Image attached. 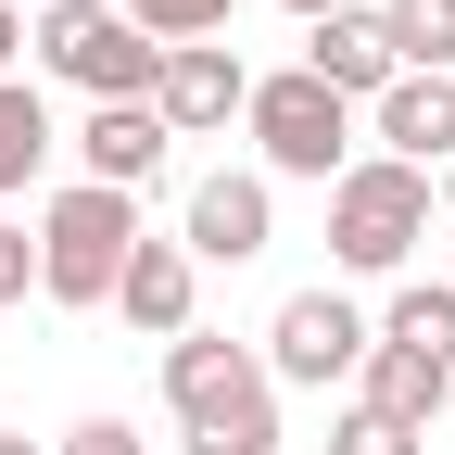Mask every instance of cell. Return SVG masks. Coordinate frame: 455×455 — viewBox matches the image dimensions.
<instances>
[{
    "mask_svg": "<svg viewBox=\"0 0 455 455\" xmlns=\"http://www.w3.org/2000/svg\"><path fill=\"white\" fill-rule=\"evenodd\" d=\"M152 114H164V140H215L228 114H253V76H241V51H228V38H190V51H164V76H152Z\"/></svg>",
    "mask_w": 455,
    "mask_h": 455,
    "instance_id": "ba28073f",
    "label": "cell"
},
{
    "mask_svg": "<svg viewBox=\"0 0 455 455\" xmlns=\"http://www.w3.org/2000/svg\"><path fill=\"white\" fill-rule=\"evenodd\" d=\"M379 26L405 76H455V0H379Z\"/></svg>",
    "mask_w": 455,
    "mask_h": 455,
    "instance_id": "9a60e30c",
    "label": "cell"
},
{
    "mask_svg": "<svg viewBox=\"0 0 455 455\" xmlns=\"http://www.w3.org/2000/svg\"><path fill=\"white\" fill-rule=\"evenodd\" d=\"M291 13H304V26H329V13H355V0H291Z\"/></svg>",
    "mask_w": 455,
    "mask_h": 455,
    "instance_id": "7402d4cb",
    "label": "cell"
},
{
    "mask_svg": "<svg viewBox=\"0 0 455 455\" xmlns=\"http://www.w3.org/2000/svg\"><path fill=\"white\" fill-rule=\"evenodd\" d=\"M26 291H38V241L0 215V304H26Z\"/></svg>",
    "mask_w": 455,
    "mask_h": 455,
    "instance_id": "d6986e66",
    "label": "cell"
},
{
    "mask_svg": "<svg viewBox=\"0 0 455 455\" xmlns=\"http://www.w3.org/2000/svg\"><path fill=\"white\" fill-rule=\"evenodd\" d=\"M13 51H26V13H13V0H0V76H13Z\"/></svg>",
    "mask_w": 455,
    "mask_h": 455,
    "instance_id": "44dd1931",
    "label": "cell"
},
{
    "mask_svg": "<svg viewBox=\"0 0 455 455\" xmlns=\"http://www.w3.org/2000/svg\"><path fill=\"white\" fill-rule=\"evenodd\" d=\"M51 140H64V127H51V101H38L26 76H0V203H13L38 164H51Z\"/></svg>",
    "mask_w": 455,
    "mask_h": 455,
    "instance_id": "5bb4252c",
    "label": "cell"
},
{
    "mask_svg": "<svg viewBox=\"0 0 455 455\" xmlns=\"http://www.w3.org/2000/svg\"><path fill=\"white\" fill-rule=\"evenodd\" d=\"M367 341H379V329L341 304V291H291L278 329H266V379H316V392H329V379L367 367Z\"/></svg>",
    "mask_w": 455,
    "mask_h": 455,
    "instance_id": "52a82bcc",
    "label": "cell"
},
{
    "mask_svg": "<svg viewBox=\"0 0 455 455\" xmlns=\"http://www.w3.org/2000/svg\"><path fill=\"white\" fill-rule=\"evenodd\" d=\"M64 455H140V430L127 418H89V430H64Z\"/></svg>",
    "mask_w": 455,
    "mask_h": 455,
    "instance_id": "ffe728a7",
    "label": "cell"
},
{
    "mask_svg": "<svg viewBox=\"0 0 455 455\" xmlns=\"http://www.w3.org/2000/svg\"><path fill=\"white\" fill-rule=\"evenodd\" d=\"M164 152H178V140H164L152 101H89V127H76V178H89V190H152Z\"/></svg>",
    "mask_w": 455,
    "mask_h": 455,
    "instance_id": "9c48e42d",
    "label": "cell"
},
{
    "mask_svg": "<svg viewBox=\"0 0 455 455\" xmlns=\"http://www.w3.org/2000/svg\"><path fill=\"white\" fill-rule=\"evenodd\" d=\"M164 405H178L190 455H278V379L253 341H215V329L164 341Z\"/></svg>",
    "mask_w": 455,
    "mask_h": 455,
    "instance_id": "6da1fadb",
    "label": "cell"
},
{
    "mask_svg": "<svg viewBox=\"0 0 455 455\" xmlns=\"http://www.w3.org/2000/svg\"><path fill=\"white\" fill-rule=\"evenodd\" d=\"M152 241V228H140V190H51L38 203V291L51 304H114V291H127V253Z\"/></svg>",
    "mask_w": 455,
    "mask_h": 455,
    "instance_id": "7a4b0ae2",
    "label": "cell"
},
{
    "mask_svg": "<svg viewBox=\"0 0 455 455\" xmlns=\"http://www.w3.org/2000/svg\"><path fill=\"white\" fill-rule=\"evenodd\" d=\"M304 76L341 89V101H379L405 64H392V26L379 13H329V26H304Z\"/></svg>",
    "mask_w": 455,
    "mask_h": 455,
    "instance_id": "7c38bea8",
    "label": "cell"
},
{
    "mask_svg": "<svg viewBox=\"0 0 455 455\" xmlns=\"http://www.w3.org/2000/svg\"><path fill=\"white\" fill-rule=\"evenodd\" d=\"M418 241H430V178H418V164L367 152V164H341V178H329V253L355 266V278H392Z\"/></svg>",
    "mask_w": 455,
    "mask_h": 455,
    "instance_id": "3957f363",
    "label": "cell"
},
{
    "mask_svg": "<svg viewBox=\"0 0 455 455\" xmlns=\"http://www.w3.org/2000/svg\"><path fill=\"white\" fill-rule=\"evenodd\" d=\"M443 203H455V164H443Z\"/></svg>",
    "mask_w": 455,
    "mask_h": 455,
    "instance_id": "cb8c5ba5",
    "label": "cell"
},
{
    "mask_svg": "<svg viewBox=\"0 0 455 455\" xmlns=\"http://www.w3.org/2000/svg\"><path fill=\"white\" fill-rule=\"evenodd\" d=\"M329 455H418V430H405V418H379V405H341Z\"/></svg>",
    "mask_w": 455,
    "mask_h": 455,
    "instance_id": "ac0fdd59",
    "label": "cell"
},
{
    "mask_svg": "<svg viewBox=\"0 0 455 455\" xmlns=\"http://www.w3.org/2000/svg\"><path fill=\"white\" fill-rule=\"evenodd\" d=\"M228 13H241V0H127V26H140V38H164V51L228 38Z\"/></svg>",
    "mask_w": 455,
    "mask_h": 455,
    "instance_id": "e0dca14e",
    "label": "cell"
},
{
    "mask_svg": "<svg viewBox=\"0 0 455 455\" xmlns=\"http://www.w3.org/2000/svg\"><path fill=\"white\" fill-rule=\"evenodd\" d=\"M114 304H127V329H152V341H190V329H203V266H190V241H140Z\"/></svg>",
    "mask_w": 455,
    "mask_h": 455,
    "instance_id": "30bf717a",
    "label": "cell"
},
{
    "mask_svg": "<svg viewBox=\"0 0 455 455\" xmlns=\"http://www.w3.org/2000/svg\"><path fill=\"white\" fill-rule=\"evenodd\" d=\"M0 455H38V443H26V430H0Z\"/></svg>",
    "mask_w": 455,
    "mask_h": 455,
    "instance_id": "603a6c76",
    "label": "cell"
},
{
    "mask_svg": "<svg viewBox=\"0 0 455 455\" xmlns=\"http://www.w3.org/2000/svg\"><path fill=\"white\" fill-rule=\"evenodd\" d=\"M178 241H190V266H253V253L278 241V190H266V164H215V178H190Z\"/></svg>",
    "mask_w": 455,
    "mask_h": 455,
    "instance_id": "8992f818",
    "label": "cell"
},
{
    "mask_svg": "<svg viewBox=\"0 0 455 455\" xmlns=\"http://www.w3.org/2000/svg\"><path fill=\"white\" fill-rule=\"evenodd\" d=\"M26 38H38V64L64 89H89V101H152V76H164V38L127 26V0H51Z\"/></svg>",
    "mask_w": 455,
    "mask_h": 455,
    "instance_id": "277c9868",
    "label": "cell"
},
{
    "mask_svg": "<svg viewBox=\"0 0 455 455\" xmlns=\"http://www.w3.org/2000/svg\"><path fill=\"white\" fill-rule=\"evenodd\" d=\"M355 405H379V418H405V430H430V418L455 405V367L405 355V341H367V367H355Z\"/></svg>",
    "mask_w": 455,
    "mask_h": 455,
    "instance_id": "4fadbf2b",
    "label": "cell"
},
{
    "mask_svg": "<svg viewBox=\"0 0 455 455\" xmlns=\"http://www.w3.org/2000/svg\"><path fill=\"white\" fill-rule=\"evenodd\" d=\"M367 127H379V152L392 164H455V76H392L379 101H367Z\"/></svg>",
    "mask_w": 455,
    "mask_h": 455,
    "instance_id": "8fae6325",
    "label": "cell"
},
{
    "mask_svg": "<svg viewBox=\"0 0 455 455\" xmlns=\"http://www.w3.org/2000/svg\"><path fill=\"white\" fill-rule=\"evenodd\" d=\"M379 341H405V355L455 367V278H443V291H430V278H405V291H392V316H379Z\"/></svg>",
    "mask_w": 455,
    "mask_h": 455,
    "instance_id": "2e32d148",
    "label": "cell"
},
{
    "mask_svg": "<svg viewBox=\"0 0 455 455\" xmlns=\"http://www.w3.org/2000/svg\"><path fill=\"white\" fill-rule=\"evenodd\" d=\"M241 127H253V152H266V178H316V190H329L341 152H355V101L291 64V76H253V114H241Z\"/></svg>",
    "mask_w": 455,
    "mask_h": 455,
    "instance_id": "5b68a950",
    "label": "cell"
}]
</instances>
